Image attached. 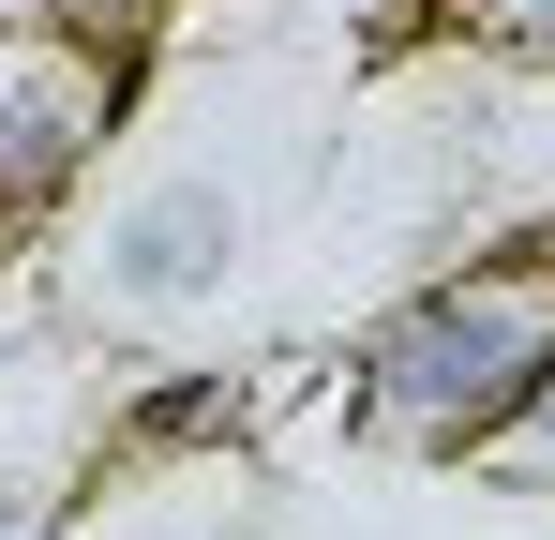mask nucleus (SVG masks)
Wrapping results in <instances>:
<instances>
[{
    "label": "nucleus",
    "instance_id": "1",
    "mask_svg": "<svg viewBox=\"0 0 555 540\" xmlns=\"http://www.w3.org/2000/svg\"><path fill=\"white\" fill-rule=\"evenodd\" d=\"M555 375V241H451L346 360V421L421 465H480Z\"/></svg>",
    "mask_w": 555,
    "mask_h": 540
},
{
    "label": "nucleus",
    "instance_id": "2",
    "mask_svg": "<svg viewBox=\"0 0 555 540\" xmlns=\"http://www.w3.org/2000/svg\"><path fill=\"white\" fill-rule=\"evenodd\" d=\"M241 256H256V195H241V166H135L91 210L61 300H76L91 331H181V316H210V300L241 285Z\"/></svg>",
    "mask_w": 555,
    "mask_h": 540
},
{
    "label": "nucleus",
    "instance_id": "3",
    "mask_svg": "<svg viewBox=\"0 0 555 540\" xmlns=\"http://www.w3.org/2000/svg\"><path fill=\"white\" fill-rule=\"evenodd\" d=\"M120 120H135V46H105V30H0V270L120 151Z\"/></svg>",
    "mask_w": 555,
    "mask_h": 540
},
{
    "label": "nucleus",
    "instance_id": "4",
    "mask_svg": "<svg viewBox=\"0 0 555 540\" xmlns=\"http://www.w3.org/2000/svg\"><path fill=\"white\" fill-rule=\"evenodd\" d=\"M421 46H465V61H511V76H555V0H405Z\"/></svg>",
    "mask_w": 555,
    "mask_h": 540
}]
</instances>
